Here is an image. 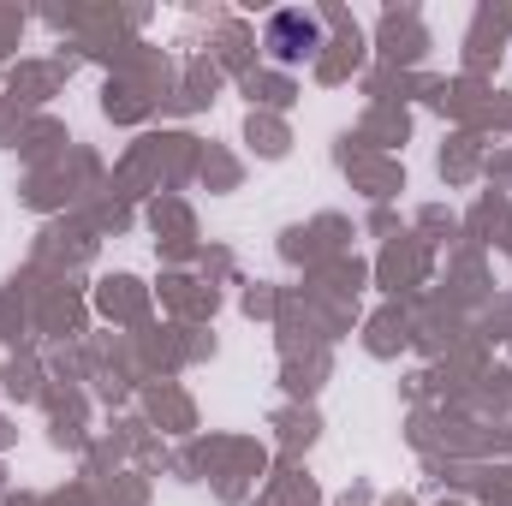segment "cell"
Instances as JSON below:
<instances>
[{
	"label": "cell",
	"instance_id": "cell-1",
	"mask_svg": "<svg viewBox=\"0 0 512 506\" xmlns=\"http://www.w3.org/2000/svg\"><path fill=\"white\" fill-rule=\"evenodd\" d=\"M316 42H322V24L304 18V12H280V18L268 24V48H274V60H298V54H310Z\"/></svg>",
	"mask_w": 512,
	"mask_h": 506
}]
</instances>
